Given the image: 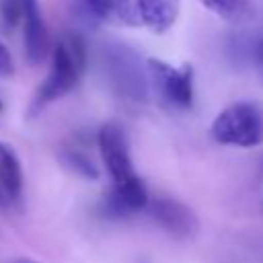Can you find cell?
Here are the masks:
<instances>
[{"instance_id": "obj_14", "label": "cell", "mask_w": 263, "mask_h": 263, "mask_svg": "<svg viewBox=\"0 0 263 263\" xmlns=\"http://www.w3.org/2000/svg\"><path fill=\"white\" fill-rule=\"evenodd\" d=\"M14 72V62L8 51V47L0 41V76H10Z\"/></svg>"}, {"instance_id": "obj_16", "label": "cell", "mask_w": 263, "mask_h": 263, "mask_svg": "<svg viewBox=\"0 0 263 263\" xmlns=\"http://www.w3.org/2000/svg\"><path fill=\"white\" fill-rule=\"evenodd\" d=\"M12 263H39V261H35V259H16Z\"/></svg>"}, {"instance_id": "obj_11", "label": "cell", "mask_w": 263, "mask_h": 263, "mask_svg": "<svg viewBox=\"0 0 263 263\" xmlns=\"http://www.w3.org/2000/svg\"><path fill=\"white\" fill-rule=\"evenodd\" d=\"M216 16L228 23H245L253 16V2L251 0H199Z\"/></svg>"}, {"instance_id": "obj_3", "label": "cell", "mask_w": 263, "mask_h": 263, "mask_svg": "<svg viewBox=\"0 0 263 263\" xmlns=\"http://www.w3.org/2000/svg\"><path fill=\"white\" fill-rule=\"evenodd\" d=\"M212 138L224 146L253 148L263 144V105L238 101L222 109L212 121Z\"/></svg>"}, {"instance_id": "obj_13", "label": "cell", "mask_w": 263, "mask_h": 263, "mask_svg": "<svg viewBox=\"0 0 263 263\" xmlns=\"http://www.w3.org/2000/svg\"><path fill=\"white\" fill-rule=\"evenodd\" d=\"M0 12L4 23L8 27H14L16 23H21V16H23V0H2Z\"/></svg>"}, {"instance_id": "obj_1", "label": "cell", "mask_w": 263, "mask_h": 263, "mask_svg": "<svg viewBox=\"0 0 263 263\" xmlns=\"http://www.w3.org/2000/svg\"><path fill=\"white\" fill-rule=\"evenodd\" d=\"M97 144L101 160L111 177V189L103 203L105 212L115 218L144 212L150 195L144 181L134 171L125 129L115 121H107L99 127Z\"/></svg>"}, {"instance_id": "obj_5", "label": "cell", "mask_w": 263, "mask_h": 263, "mask_svg": "<svg viewBox=\"0 0 263 263\" xmlns=\"http://www.w3.org/2000/svg\"><path fill=\"white\" fill-rule=\"evenodd\" d=\"M105 74L113 90L134 103L146 101L148 88V74L146 64H140V58L125 45H109L103 53Z\"/></svg>"}, {"instance_id": "obj_9", "label": "cell", "mask_w": 263, "mask_h": 263, "mask_svg": "<svg viewBox=\"0 0 263 263\" xmlns=\"http://www.w3.org/2000/svg\"><path fill=\"white\" fill-rule=\"evenodd\" d=\"M84 4L101 21L123 23L127 27L142 25L140 0H84Z\"/></svg>"}, {"instance_id": "obj_6", "label": "cell", "mask_w": 263, "mask_h": 263, "mask_svg": "<svg viewBox=\"0 0 263 263\" xmlns=\"http://www.w3.org/2000/svg\"><path fill=\"white\" fill-rule=\"evenodd\" d=\"M144 212L158 228L175 238H191L199 228L193 210L175 197H150Z\"/></svg>"}, {"instance_id": "obj_12", "label": "cell", "mask_w": 263, "mask_h": 263, "mask_svg": "<svg viewBox=\"0 0 263 263\" xmlns=\"http://www.w3.org/2000/svg\"><path fill=\"white\" fill-rule=\"evenodd\" d=\"M64 162L68 164V166H72L78 175H82V177H86V179H97L99 177V171H97V166L92 164V160L84 154V152H78L76 148L72 150H66L64 152Z\"/></svg>"}, {"instance_id": "obj_2", "label": "cell", "mask_w": 263, "mask_h": 263, "mask_svg": "<svg viewBox=\"0 0 263 263\" xmlns=\"http://www.w3.org/2000/svg\"><path fill=\"white\" fill-rule=\"evenodd\" d=\"M86 68V45L84 39L78 33H64L53 49H51V62L45 80L37 88L29 113L37 115L53 101L68 95L82 78Z\"/></svg>"}, {"instance_id": "obj_17", "label": "cell", "mask_w": 263, "mask_h": 263, "mask_svg": "<svg viewBox=\"0 0 263 263\" xmlns=\"http://www.w3.org/2000/svg\"><path fill=\"white\" fill-rule=\"evenodd\" d=\"M0 111H2V103H0Z\"/></svg>"}, {"instance_id": "obj_8", "label": "cell", "mask_w": 263, "mask_h": 263, "mask_svg": "<svg viewBox=\"0 0 263 263\" xmlns=\"http://www.w3.org/2000/svg\"><path fill=\"white\" fill-rule=\"evenodd\" d=\"M23 197V168L12 146L0 142V208L16 205Z\"/></svg>"}, {"instance_id": "obj_10", "label": "cell", "mask_w": 263, "mask_h": 263, "mask_svg": "<svg viewBox=\"0 0 263 263\" xmlns=\"http://www.w3.org/2000/svg\"><path fill=\"white\" fill-rule=\"evenodd\" d=\"M142 8V25L154 33L168 31L181 8V0H140Z\"/></svg>"}, {"instance_id": "obj_15", "label": "cell", "mask_w": 263, "mask_h": 263, "mask_svg": "<svg viewBox=\"0 0 263 263\" xmlns=\"http://www.w3.org/2000/svg\"><path fill=\"white\" fill-rule=\"evenodd\" d=\"M255 60H257V66H259V70H261V74H263V39L257 43V47H255Z\"/></svg>"}, {"instance_id": "obj_7", "label": "cell", "mask_w": 263, "mask_h": 263, "mask_svg": "<svg viewBox=\"0 0 263 263\" xmlns=\"http://www.w3.org/2000/svg\"><path fill=\"white\" fill-rule=\"evenodd\" d=\"M23 37H25V55L29 64H39L47 53V29L39 10L37 0H23Z\"/></svg>"}, {"instance_id": "obj_4", "label": "cell", "mask_w": 263, "mask_h": 263, "mask_svg": "<svg viewBox=\"0 0 263 263\" xmlns=\"http://www.w3.org/2000/svg\"><path fill=\"white\" fill-rule=\"evenodd\" d=\"M148 88L171 111H187L193 105V70L189 64L173 66L158 58L146 60Z\"/></svg>"}]
</instances>
